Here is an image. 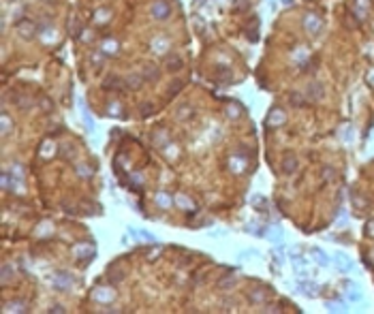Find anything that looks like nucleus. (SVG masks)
Listing matches in <instances>:
<instances>
[{
    "instance_id": "1",
    "label": "nucleus",
    "mask_w": 374,
    "mask_h": 314,
    "mask_svg": "<svg viewBox=\"0 0 374 314\" xmlns=\"http://www.w3.org/2000/svg\"><path fill=\"white\" fill-rule=\"evenodd\" d=\"M152 15H154L156 19H165V17L169 15V4H167L165 0L154 2V7H152Z\"/></svg>"
},
{
    "instance_id": "2",
    "label": "nucleus",
    "mask_w": 374,
    "mask_h": 314,
    "mask_svg": "<svg viewBox=\"0 0 374 314\" xmlns=\"http://www.w3.org/2000/svg\"><path fill=\"white\" fill-rule=\"evenodd\" d=\"M158 203H161V207H169V203H171V199L165 195V192H158Z\"/></svg>"
},
{
    "instance_id": "3",
    "label": "nucleus",
    "mask_w": 374,
    "mask_h": 314,
    "mask_svg": "<svg viewBox=\"0 0 374 314\" xmlns=\"http://www.w3.org/2000/svg\"><path fill=\"white\" fill-rule=\"evenodd\" d=\"M314 254H316V261H319L321 265H327V263H329V259H327V256H325L321 250H314Z\"/></svg>"
},
{
    "instance_id": "4",
    "label": "nucleus",
    "mask_w": 374,
    "mask_h": 314,
    "mask_svg": "<svg viewBox=\"0 0 374 314\" xmlns=\"http://www.w3.org/2000/svg\"><path fill=\"white\" fill-rule=\"evenodd\" d=\"M169 64H171V66H173V68H171V71H177V68H182V60H180V58H171V62H169V60H167V66H169Z\"/></svg>"
},
{
    "instance_id": "5",
    "label": "nucleus",
    "mask_w": 374,
    "mask_h": 314,
    "mask_svg": "<svg viewBox=\"0 0 374 314\" xmlns=\"http://www.w3.org/2000/svg\"><path fill=\"white\" fill-rule=\"evenodd\" d=\"M338 265H342V267H351V263L342 256V254H338Z\"/></svg>"
},
{
    "instance_id": "6",
    "label": "nucleus",
    "mask_w": 374,
    "mask_h": 314,
    "mask_svg": "<svg viewBox=\"0 0 374 314\" xmlns=\"http://www.w3.org/2000/svg\"><path fill=\"white\" fill-rule=\"evenodd\" d=\"M128 84H131V88H139V77H131Z\"/></svg>"
}]
</instances>
